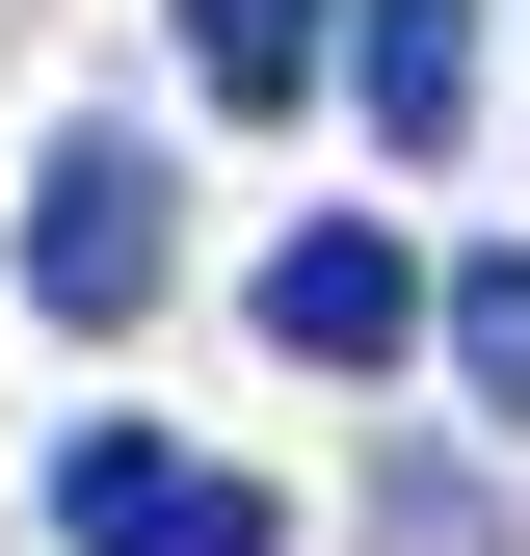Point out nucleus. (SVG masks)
<instances>
[{"label":"nucleus","instance_id":"obj_2","mask_svg":"<svg viewBox=\"0 0 530 556\" xmlns=\"http://www.w3.org/2000/svg\"><path fill=\"white\" fill-rule=\"evenodd\" d=\"M53 530H80V556H292V504H265V477L160 451V425H80V451H53Z\"/></svg>","mask_w":530,"mask_h":556},{"label":"nucleus","instance_id":"obj_1","mask_svg":"<svg viewBox=\"0 0 530 556\" xmlns=\"http://www.w3.org/2000/svg\"><path fill=\"white\" fill-rule=\"evenodd\" d=\"M160 265H186V186L132 160V132H80V160H27V318H160Z\"/></svg>","mask_w":530,"mask_h":556},{"label":"nucleus","instance_id":"obj_3","mask_svg":"<svg viewBox=\"0 0 530 556\" xmlns=\"http://www.w3.org/2000/svg\"><path fill=\"white\" fill-rule=\"evenodd\" d=\"M265 344H292V371H398V344H425V265H398L371 213H318L292 265H265Z\"/></svg>","mask_w":530,"mask_h":556},{"label":"nucleus","instance_id":"obj_4","mask_svg":"<svg viewBox=\"0 0 530 556\" xmlns=\"http://www.w3.org/2000/svg\"><path fill=\"white\" fill-rule=\"evenodd\" d=\"M318 53H345V106L398 132V160H451V132H478V0H345Z\"/></svg>","mask_w":530,"mask_h":556},{"label":"nucleus","instance_id":"obj_5","mask_svg":"<svg viewBox=\"0 0 530 556\" xmlns=\"http://www.w3.org/2000/svg\"><path fill=\"white\" fill-rule=\"evenodd\" d=\"M318 27H345V0H186V80L213 106H318Z\"/></svg>","mask_w":530,"mask_h":556},{"label":"nucleus","instance_id":"obj_6","mask_svg":"<svg viewBox=\"0 0 530 556\" xmlns=\"http://www.w3.org/2000/svg\"><path fill=\"white\" fill-rule=\"evenodd\" d=\"M425 318H451V371H478V425H530V265H451Z\"/></svg>","mask_w":530,"mask_h":556}]
</instances>
